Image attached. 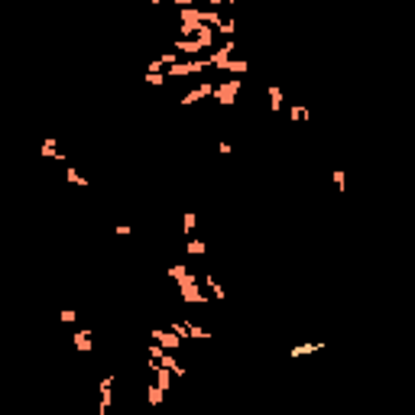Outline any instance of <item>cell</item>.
I'll list each match as a JSON object with an SVG mask.
<instances>
[{"mask_svg":"<svg viewBox=\"0 0 415 415\" xmlns=\"http://www.w3.org/2000/svg\"><path fill=\"white\" fill-rule=\"evenodd\" d=\"M169 276L175 279V286L182 289V302H188V305H201V302H208V295L198 289V276L185 263H172L169 266Z\"/></svg>","mask_w":415,"mask_h":415,"instance_id":"obj_1","label":"cell"},{"mask_svg":"<svg viewBox=\"0 0 415 415\" xmlns=\"http://www.w3.org/2000/svg\"><path fill=\"white\" fill-rule=\"evenodd\" d=\"M208 65H211L208 59H182V62H175L172 68H166L163 75L166 78H188V75H201Z\"/></svg>","mask_w":415,"mask_h":415,"instance_id":"obj_2","label":"cell"},{"mask_svg":"<svg viewBox=\"0 0 415 415\" xmlns=\"http://www.w3.org/2000/svg\"><path fill=\"white\" fill-rule=\"evenodd\" d=\"M240 88H244V78H227V82H221L218 88H214V101L218 104H234V97L240 94Z\"/></svg>","mask_w":415,"mask_h":415,"instance_id":"obj_3","label":"cell"},{"mask_svg":"<svg viewBox=\"0 0 415 415\" xmlns=\"http://www.w3.org/2000/svg\"><path fill=\"white\" fill-rule=\"evenodd\" d=\"M153 337H156V344H163L166 350H178V347H182V337H178L175 331H169V328H153Z\"/></svg>","mask_w":415,"mask_h":415,"instance_id":"obj_4","label":"cell"},{"mask_svg":"<svg viewBox=\"0 0 415 415\" xmlns=\"http://www.w3.org/2000/svg\"><path fill=\"white\" fill-rule=\"evenodd\" d=\"M231 59H234V39H227L224 46L218 49V52H211V55H208V62H211V68H221V72H224V68H227V62H231Z\"/></svg>","mask_w":415,"mask_h":415,"instance_id":"obj_5","label":"cell"},{"mask_svg":"<svg viewBox=\"0 0 415 415\" xmlns=\"http://www.w3.org/2000/svg\"><path fill=\"white\" fill-rule=\"evenodd\" d=\"M214 88H218V84H211V82H201L198 88H191L188 94L182 97V104H198V101H204V97H214Z\"/></svg>","mask_w":415,"mask_h":415,"instance_id":"obj_6","label":"cell"},{"mask_svg":"<svg viewBox=\"0 0 415 415\" xmlns=\"http://www.w3.org/2000/svg\"><path fill=\"white\" fill-rule=\"evenodd\" d=\"M172 49H175L178 55H198V52H204L208 46H204L201 39H175V42H172Z\"/></svg>","mask_w":415,"mask_h":415,"instance_id":"obj_7","label":"cell"},{"mask_svg":"<svg viewBox=\"0 0 415 415\" xmlns=\"http://www.w3.org/2000/svg\"><path fill=\"white\" fill-rule=\"evenodd\" d=\"M318 350H325V340H305V344H295V347L289 350V357H292V360H299V357L318 354Z\"/></svg>","mask_w":415,"mask_h":415,"instance_id":"obj_8","label":"cell"},{"mask_svg":"<svg viewBox=\"0 0 415 415\" xmlns=\"http://www.w3.org/2000/svg\"><path fill=\"white\" fill-rule=\"evenodd\" d=\"M72 344H75V350H82V354H91V328H82V331L72 334Z\"/></svg>","mask_w":415,"mask_h":415,"instance_id":"obj_9","label":"cell"},{"mask_svg":"<svg viewBox=\"0 0 415 415\" xmlns=\"http://www.w3.org/2000/svg\"><path fill=\"white\" fill-rule=\"evenodd\" d=\"M114 383H117L114 373H107L101 380V406H97V412H107V409H110V386H114Z\"/></svg>","mask_w":415,"mask_h":415,"instance_id":"obj_10","label":"cell"},{"mask_svg":"<svg viewBox=\"0 0 415 415\" xmlns=\"http://www.w3.org/2000/svg\"><path fill=\"white\" fill-rule=\"evenodd\" d=\"M266 94H269V110H272V114H279L282 104H286V97H282V88H279V84H269V88H266Z\"/></svg>","mask_w":415,"mask_h":415,"instance_id":"obj_11","label":"cell"},{"mask_svg":"<svg viewBox=\"0 0 415 415\" xmlns=\"http://www.w3.org/2000/svg\"><path fill=\"white\" fill-rule=\"evenodd\" d=\"M42 156L46 159H65V156H59V140H55V136H46V140H42Z\"/></svg>","mask_w":415,"mask_h":415,"instance_id":"obj_12","label":"cell"},{"mask_svg":"<svg viewBox=\"0 0 415 415\" xmlns=\"http://www.w3.org/2000/svg\"><path fill=\"white\" fill-rule=\"evenodd\" d=\"M201 23H204V26H211V29H221V26H224V20H221L218 10H201Z\"/></svg>","mask_w":415,"mask_h":415,"instance_id":"obj_13","label":"cell"},{"mask_svg":"<svg viewBox=\"0 0 415 415\" xmlns=\"http://www.w3.org/2000/svg\"><path fill=\"white\" fill-rule=\"evenodd\" d=\"M65 178H68V182H72V185H78V188H88V178H84L82 175V172H78V169H72V166H68V169H65Z\"/></svg>","mask_w":415,"mask_h":415,"instance_id":"obj_14","label":"cell"},{"mask_svg":"<svg viewBox=\"0 0 415 415\" xmlns=\"http://www.w3.org/2000/svg\"><path fill=\"white\" fill-rule=\"evenodd\" d=\"M146 399H150V406H163V399H166V389H159L156 383H153V386H146Z\"/></svg>","mask_w":415,"mask_h":415,"instance_id":"obj_15","label":"cell"},{"mask_svg":"<svg viewBox=\"0 0 415 415\" xmlns=\"http://www.w3.org/2000/svg\"><path fill=\"white\" fill-rule=\"evenodd\" d=\"M195 224H198V214L195 211H185V218H182V234H185V237L195 234Z\"/></svg>","mask_w":415,"mask_h":415,"instance_id":"obj_16","label":"cell"},{"mask_svg":"<svg viewBox=\"0 0 415 415\" xmlns=\"http://www.w3.org/2000/svg\"><path fill=\"white\" fill-rule=\"evenodd\" d=\"M289 117H292L295 123H302V120H308V117H312V110L302 107V104H292V107H289Z\"/></svg>","mask_w":415,"mask_h":415,"instance_id":"obj_17","label":"cell"},{"mask_svg":"<svg viewBox=\"0 0 415 415\" xmlns=\"http://www.w3.org/2000/svg\"><path fill=\"white\" fill-rule=\"evenodd\" d=\"M331 182L337 185V191L344 195V191H347V172H344V169H334L331 172Z\"/></svg>","mask_w":415,"mask_h":415,"instance_id":"obj_18","label":"cell"},{"mask_svg":"<svg viewBox=\"0 0 415 415\" xmlns=\"http://www.w3.org/2000/svg\"><path fill=\"white\" fill-rule=\"evenodd\" d=\"M156 386H159V389H169V386H172V373H169L166 367H156Z\"/></svg>","mask_w":415,"mask_h":415,"instance_id":"obj_19","label":"cell"},{"mask_svg":"<svg viewBox=\"0 0 415 415\" xmlns=\"http://www.w3.org/2000/svg\"><path fill=\"white\" fill-rule=\"evenodd\" d=\"M247 68H250V65H247L244 59H231V62H227V68H224V72H231V75H247Z\"/></svg>","mask_w":415,"mask_h":415,"instance_id":"obj_20","label":"cell"},{"mask_svg":"<svg viewBox=\"0 0 415 415\" xmlns=\"http://www.w3.org/2000/svg\"><path fill=\"white\" fill-rule=\"evenodd\" d=\"M188 253H191V256H204V253H208V247H204V240L191 237V240H188Z\"/></svg>","mask_w":415,"mask_h":415,"instance_id":"obj_21","label":"cell"},{"mask_svg":"<svg viewBox=\"0 0 415 415\" xmlns=\"http://www.w3.org/2000/svg\"><path fill=\"white\" fill-rule=\"evenodd\" d=\"M195 39H201L204 46L211 49V42H214V29H211V26H201V29H198V36H195Z\"/></svg>","mask_w":415,"mask_h":415,"instance_id":"obj_22","label":"cell"},{"mask_svg":"<svg viewBox=\"0 0 415 415\" xmlns=\"http://www.w3.org/2000/svg\"><path fill=\"white\" fill-rule=\"evenodd\" d=\"M185 328H188V337H211V331H204V328H198L195 321H185Z\"/></svg>","mask_w":415,"mask_h":415,"instance_id":"obj_23","label":"cell"},{"mask_svg":"<svg viewBox=\"0 0 415 415\" xmlns=\"http://www.w3.org/2000/svg\"><path fill=\"white\" fill-rule=\"evenodd\" d=\"M143 82H146V84H156V88H159V84H166V75H163V72H146Z\"/></svg>","mask_w":415,"mask_h":415,"instance_id":"obj_24","label":"cell"},{"mask_svg":"<svg viewBox=\"0 0 415 415\" xmlns=\"http://www.w3.org/2000/svg\"><path fill=\"white\" fill-rule=\"evenodd\" d=\"M208 286H211V295H214V299H218V302H224V289L218 286V279H214L211 272H208Z\"/></svg>","mask_w":415,"mask_h":415,"instance_id":"obj_25","label":"cell"},{"mask_svg":"<svg viewBox=\"0 0 415 415\" xmlns=\"http://www.w3.org/2000/svg\"><path fill=\"white\" fill-rule=\"evenodd\" d=\"M218 153H221V156H231V153H234V146L227 143V140H221V143H218Z\"/></svg>","mask_w":415,"mask_h":415,"instance_id":"obj_26","label":"cell"},{"mask_svg":"<svg viewBox=\"0 0 415 415\" xmlns=\"http://www.w3.org/2000/svg\"><path fill=\"white\" fill-rule=\"evenodd\" d=\"M59 318H62V321H65V325H72V321H75V318H78V315H75V312H59Z\"/></svg>","mask_w":415,"mask_h":415,"instance_id":"obj_27","label":"cell"},{"mask_svg":"<svg viewBox=\"0 0 415 415\" xmlns=\"http://www.w3.org/2000/svg\"><path fill=\"white\" fill-rule=\"evenodd\" d=\"M218 33H224V36H234V20H227V23H224V26H221V29H218Z\"/></svg>","mask_w":415,"mask_h":415,"instance_id":"obj_28","label":"cell"},{"mask_svg":"<svg viewBox=\"0 0 415 415\" xmlns=\"http://www.w3.org/2000/svg\"><path fill=\"white\" fill-rule=\"evenodd\" d=\"M97 415H104V412H97Z\"/></svg>","mask_w":415,"mask_h":415,"instance_id":"obj_29","label":"cell"}]
</instances>
